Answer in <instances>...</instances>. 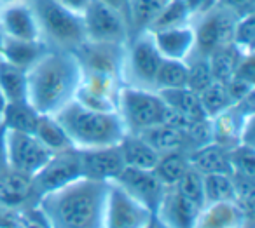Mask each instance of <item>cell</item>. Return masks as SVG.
<instances>
[{
	"mask_svg": "<svg viewBox=\"0 0 255 228\" xmlns=\"http://www.w3.org/2000/svg\"><path fill=\"white\" fill-rule=\"evenodd\" d=\"M124 165L138 169H154L159 160V153L143 141L138 134H126L119 143Z\"/></svg>",
	"mask_w": 255,
	"mask_h": 228,
	"instance_id": "603a6c76",
	"label": "cell"
},
{
	"mask_svg": "<svg viewBox=\"0 0 255 228\" xmlns=\"http://www.w3.org/2000/svg\"><path fill=\"white\" fill-rule=\"evenodd\" d=\"M231 44L241 54H254L255 51V12L241 16L234 21Z\"/></svg>",
	"mask_w": 255,
	"mask_h": 228,
	"instance_id": "8d00e7d4",
	"label": "cell"
},
{
	"mask_svg": "<svg viewBox=\"0 0 255 228\" xmlns=\"http://www.w3.org/2000/svg\"><path fill=\"white\" fill-rule=\"evenodd\" d=\"M37 195L33 192L32 176L9 169L0 178V207L9 211H19L35 206Z\"/></svg>",
	"mask_w": 255,
	"mask_h": 228,
	"instance_id": "ac0fdd59",
	"label": "cell"
},
{
	"mask_svg": "<svg viewBox=\"0 0 255 228\" xmlns=\"http://www.w3.org/2000/svg\"><path fill=\"white\" fill-rule=\"evenodd\" d=\"M203 197H205V204L236 200L233 176L227 172L203 174Z\"/></svg>",
	"mask_w": 255,
	"mask_h": 228,
	"instance_id": "4dcf8cb0",
	"label": "cell"
},
{
	"mask_svg": "<svg viewBox=\"0 0 255 228\" xmlns=\"http://www.w3.org/2000/svg\"><path fill=\"white\" fill-rule=\"evenodd\" d=\"M81 18L82 28H84V40L126 44L129 39L126 18L119 11L100 0H91L88 7L82 11Z\"/></svg>",
	"mask_w": 255,
	"mask_h": 228,
	"instance_id": "52a82bcc",
	"label": "cell"
},
{
	"mask_svg": "<svg viewBox=\"0 0 255 228\" xmlns=\"http://www.w3.org/2000/svg\"><path fill=\"white\" fill-rule=\"evenodd\" d=\"M5 98H4V94H2V91H0V119H2V113H4V110H5Z\"/></svg>",
	"mask_w": 255,
	"mask_h": 228,
	"instance_id": "c3c4849f",
	"label": "cell"
},
{
	"mask_svg": "<svg viewBox=\"0 0 255 228\" xmlns=\"http://www.w3.org/2000/svg\"><path fill=\"white\" fill-rule=\"evenodd\" d=\"M58 2H60L61 5H65L67 9H70V11L77 12V14H82V11L88 7V4L91 0H58Z\"/></svg>",
	"mask_w": 255,
	"mask_h": 228,
	"instance_id": "f6af8a7d",
	"label": "cell"
},
{
	"mask_svg": "<svg viewBox=\"0 0 255 228\" xmlns=\"http://www.w3.org/2000/svg\"><path fill=\"white\" fill-rule=\"evenodd\" d=\"M7 2H16V0H2V4H7ZM0 4V5H2Z\"/></svg>",
	"mask_w": 255,
	"mask_h": 228,
	"instance_id": "681fc988",
	"label": "cell"
},
{
	"mask_svg": "<svg viewBox=\"0 0 255 228\" xmlns=\"http://www.w3.org/2000/svg\"><path fill=\"white\" fill-rule=\"evenodd\" d=\"M145 228H164V227H163V225L159 223V220H157L156 216H152V220L149 221V225H147Z\"/></svg>",
	"mask_w": 255,
	"mask_h": 228,
	"instance_id": "7dc6e473",
	"label": "cell"
},
{
	"mask_svg": "<svg viewBox=\"0 0 255 228\" xmlns=\"http://www.w3.org/2000/svg\"><path fill=\"white\" fill-rule=\"evenodd\" d=\"M189 164L199 174H215V172H227L231 174L229 167V148L220 147L217 143L203 145L194 148L187 153Z\"/></svg>",
	"mask_w": 255,
	"mask_h": 228,
	"instance_id": "ffe728a7",
	"label": "cell"
},
{
	"mask_svg": "<svg viewBox=\"0 0 255 228\" xmlns=\"http://www.w3.org/2000/svg\"><path fill=\"white\" fill-rule=\"evenodd\" d=\"M79 178H82V164L79 150L74 148V150L53 153L49 160L32 176V185L37 200L44 193L61 188V186L68 185Z\"/></svg>",
	"mask_w": 255,
	"mask_h": 228,
	"instance_id": "9c48e42d",
	"label": "cell"
},
{
	"mask_svg": "<svg viewBox=\"0 0 255 228\" xmlns=\"http://www.w3.org/2000/svg\"><path fill=\"white\" fill-rule=\"evenodd\" d=\"M0 228H19L18 211H9L0 207Z\"/></svg>",
	"mask_w": 255,
	"mask_h": 228,
	"instance_id": "7bdbcfd3",
	"label": "cell"
},
{
	"mask_svg": "<svg viewBox=\"0 0 255 228\" xmlns=\"http://www.w3.org/2000/svg\"><path fill=\"white\" fill-rule=\"evenodd\" d=\"M161 60L163 56L157 51L154 37L149 30L129 37L124 44L123 70H121L123 85L154 91V78Z\"/></svg>",
	"mask_w": 255,
	"mask_h": 228,
	"instance_id": "8992f818",
	"label": "cell"
},
{
	"mask_svg": "<svg viewBox=\"0 0 255 228\" xmlns=\"http://www.w3.org/2000/svg\"><path fill=\"white\" fill-rule=\"evenodd\" d=\"M47 47L40 40H19L4 35V44L0 51V58L7 63L14 65L23 70H28L44 53Z\"/></svg>",
	"mask_w": 255,
	"mask_h": 228,
	"instance_id": "44dd1931",
	"label": "cell"
},
{
	"mask_svg": "<svg viewBox=\"0 0 255 228\" xmlns=\"http://www.w3.org/2000/svg\"><path fill=\"white\" fill-rule=\"evenodd\" d=\"M82 70L72 51L46 49L26 70V101L40 115H54L74 101Z\"/></svg>",
	"mask_w": 255,
	"mask_h": 228,
	"instance_id": "7a4b0ae2",
	"label": "cell"
},
{
	"mask_svg": "<svg viewBox=\"0 0 255 228\" xmlns=\"http://www.w3.org/2000/svg\"><path fill=\"white\" fill-rule=\"evenodd\" d=\"M191 21H192V14L189 11L187 4H185V0H166L163 4V7H161L159 14L154 19L149 32L187 25Z\"/></svg>",
	"mask_w": 255,
	"mask_h": 228,
	"instance_id": "d6a6232c",
	"label": "cell"
},
{
	"mask_svg": "<svg viewBox=\"0 0 255 228\" xmlns=\"http://www.w3.org/2000/svg\"><path fill=\"white\" fill-rule=\"evenodd\" d=\"M154 213L128 195L119 185L109 181L103 228H145Z\"/></svg>",
	"mask_w": 255,
	"mask_h": 228,
	"instance_id": "30bf717a",
	"label": "cell"
},
{
	"mask_svg": "<svg viewBox=\"0 0 255 228\" xmlns=\"http://www.w3.org/2000/svg\"><path fill=\"white\" fill-rule=\"evenodd\" d=\"M150 33H152L156 47L163 58L185 61L194 53L196 39H194L192 23L180 25V26H171V28L154 30Z\"/></svg>",
	"mask_w": 255,
	"mask_h": 228,
	"instance_id": "d6986e66",
	"label": "cell"
},
{
	"mask_svg": "<svg viewBox=\"0 0 255 228\" xmlns=\"http://www.w3.org/2000/svg\"><path fill=\"white\" fill-rule=\"evenodd\" d=\"M39 117L40 113L28 101H14L5 105V110L2 113L0 122L4 124V127L9 131H19V133L33 134V129H35Z\"/></svg>",
	"mask_w": 255,
	"mask_h": 228,
	"instance_id": "4316f807",
	"label": "cell"
},
{
	"mask_svg": "<svg viewBox=\"0 0 255 228\" xmlns=\"http://www.w3.org/2000/svg\"><path fill=\"white\" fill-rule=\"evenodd\" d=\"M84 178L98 179V181H112L124 169V158L119 145L112 147L89 148L79 150Z\"/></svg>",
	"mask_w": 255,
	"mask_h": 228,
	"instance_id": "2e32d148",
	"label": "cell"
},
{
	"mask_svg": "<svg viewBox=\"0 0 255 228\" xmlns=\"http://www.w3.org/2000/svg\"><path fill=\"white\" fill-rule=\"evenodd\" d=\"M39 26L40 42L47 49L75 51L84 42L81 14L61 5L58 0H26Z\"/></svg>",
	"mask_w": 255,
	"mask_h": 228,
	"instance_id": "277c9868",
	"label": "cell"
},
{
	"mask_svg": "<svg viewBox=\"0 0 255 228\" xmlns=\"http://www.w3.org/2000/svg\"><path fill=\"white\" fill-rule=\"evenodd\" d=\"M175 188L191 202H194L198 207L205 206V197H203V174H199L196 169L189 167L185 174L178 179Z\"/></svg>",
	"mask_w": 255,
	"mask_h": 228,
	"instance_id": "74e56055",
	"label": "cell"
},
{
	"mask_svg": "<svg viewBox=\"0 0 255 228\" xmlns=\"http://www.w3.org/2000/svg\"><path fill=\"white\" fill-rule=\"evenodd\" d=\"M198 96H199V101H201L203 110H205V115L208 119H212L217 113L224 112V110L233 105V99L229 96L226 82H219V80L210 82L201 92H198Z\"/></svg>",
	"mask_w": 255,
	"mask_h": 228,
	"instance_id": "836d02e7",
	"label": "cell"
},
{
	"mask_svg": "<svg viewBox=\"0 0 255 228\" xmlns=\"http://www.w3.org/2000/svg\"><path fill=\"white\" fill-rule=\"evenodd\" d=\"M33 136L51 152V153H60V152L74 150L70 138L67 136L65 129L60 126L53 115H40L37 120V126L33 129Z\"/></svg>",
	"mask_w": 255,
	"mask_h": 228,
	"instance_id": "484cf974",
	"label": "cell"
},
{
	"mask_svg": "<svg viewBox=\"0 0 255 228\" xmlns=\"http://www.w3.org/2000/svg\"><path fill=\"white\" fill-rule=\"evenodd\" d=\"M53 117L65 129L75 150L119 145L128 134L117 112H98L77 101H70Z\"/></svg>",
	"mask_w": 255,
	"mask_h": 228,
	"instance_id": "3957f363",
	"label": "cell"
},
{
	"mask_svg": "<svg viewBox=\"0 0 255 228\" xmlns=\"http://www.w3.org/2000/svg\"><path fill=\"white\" fill-rule=\"evenodd\" d=\"M166 108L161 94L152 89L123 85L117 94V113L128 134H140L156 124H163Z\"/></svg>",
	"mask_w": 255,
	"mask_h": 228,
	"instance_id": "5b68a950",
	"label": "cell"
},
{
	"mask_svg": "<svg viewBox=\"0 0 255 228\" xmlns=\"http://www.w3.org/2000/svg\"><path fill=\"white\" fill-rule=\"evenodd\" d=\"M178 87H187V63L163 58L154 78V91H168Z\"/></svg>",
	"mask_w": 255,
	"mask_h": 228,
	"instance_id": "f1b7e54d",
	"label": "cell"
},
{
	"mask_svg": "<svg viewBox=\"0 0 255 228\" xmlns=\"http://www.w3.org/2000/svg\"><path fill=\"white\" fill-rule=\"evenodd\" d=\"M164 2L166 0H128L126 21L129 37L150 30Z\"/></svg>",
	"mask_w": 255,
	"mask_h": 228,
	"instance_id": "d4e9b609",
	"label": "cell"
},
{
	"mask_svg": "<svg viewBox=\"0 0 255 228\" xmlns=\"http://www.w3.org/2000/svg\"><path fill=\"white\" fill-rule=\"evenodd\" d=\"M199 209L201 207L185 199L175 186H168L154 211V216L164 228H194Z\"/></svg>",
	"mask_w": 255,
	"mask_h": 228,
	"instance_id": "9a60e30c",
	"label": "cell"
},
{
	"mask_svg": "<svg viewBox=\"0 0 255 228\" xmlns=\"http://www.w3.org/2000/svg\"><path fill=\"white\" fill-rule=\"evenodd\" d=\"M0 91L5 103L26 101V70L0 60Z\"/></svg>",
	"mask_w": 255,
	"mask_h": 228,
	"instance_id": "83f0119b",
	"label": "cell"
},
{
	"mask_svg": "<svg viewBox=\"0 0 255 228\" xmlns=\"http://www.w3.org/2000/svg\"><path fill=\"white\" fill-rule=\"evenodd\" d=\"M194 228H255L254 211H247L236 200L205 204Z\"/></svg>",
	"mask_w": 255,
	"mask_h": 228,
	"instance_id": "5bb4252c",
	"label": "cell"
},
{
	"mask_svg": "<svg viewBox=\"0 0 255 228\" xmlns=\"http://www.w3.org/2000/svg\"><path fill=\"white\" fill-rule=\"evenodd\" d=\"M112 183L119 185L128 195H131L152 213L156 211L164 190L168 188L161 183L154 169H138L129 165H124V169L116 176V179H112Z\"/></svg>",
	"mask_w": 255,
	"mask_h": 228,
	"instance_id": "7c38bea8",
	"label": "cell"
},
{
	"mask_svg": "<svg viewBox=\"0 0 255 228\" xmlns=\"http://www.w3.org/2000/svg\"><path fill=\"white\" fill-rule=\"evenodd\" d=\"M100 2H103V4L110 5V7H114L116 11H119L121 14L126 18V12H128V0H100Z\"/></svg>",
	"mask_w": 255,
	"mask_h": 228,
	"instance_id": "bcb514c9",
	"label": "cell"
},
{
	"mask_svg": "<svg viewBox=\"0 0 255 228\" xmlns=\"http://www.w3.org/2000/svg\"><path fill=\"white\" fill-rule=\"evenodd\" d=\"M189 167L191 164L185 152H170V153L159 155L154 172L164 186H175Z\"/></svg>",
	"mask_w": 255,
	"mask_h": 228,
	"instance_id": "f546056e",
	"label": "cell"
},
{
	"mask_svg": "<svg viewBox=\"0 0 255 228\" xmlns=\"http://www.w3.org/2000/svg\"><path fill=\"white\" fill-rule=\"evenodd\" d=\"M143 141L150 145L157 153H170V152H185L187 153V140L180 129L170 124H156L138 134Z\"/></svg>",
	"mask_w": 255,
	"mask_h": 228,
	"instance_id": "7402d4cb",
	"label": "cell"
},
{
	"mask_svg": "<svg viewBox=\"0 0 255 228\" xmlns=\"http://www.w3.org/2000/svg\"><path fill=\"white\" fill-rule=\"evenodd\" d=\"M255 147L236 145L229 148V167L231 176L255 179Z\"/></svg>",
	"mask_w": 255,
	"mask_h": 228,
	"instance_id": "d590c367",
	"label": "cell"
},
{
	"mask_svg": "<svg viewBox=\"0 0 255 228\" xmlns=\"http://www.w3.org/2000/svg\"><path fill=\"white\" fill-rule=\"evenodd\" d=\"M0 30L11 39L40 40L35 16L26 0H16L0 5Z\"/></svg>",
	"mask_w": 255,
	"mask_h": 228,
	"instance_id": "e0dca14e",
	"label": "cell"
},
{
	"mask_svg": "<svg viewBox=\"0 0 255 228\" xmlns=\"http://www.w3.org/2000/svg\"><path fill=\"white\" fill-rule=\"evenodd\" d=\"M241 56H245V54H241L233 44L220 47L215 53L210 54L208 61H210V68H212L213 80H219V82L231 80Z\"/></svg>",
	"mask_w": 255,
	"mask_h": 228,
	"instance_id": "1f68e13d",
	"label": "cell"
},
{
	"mask_svg": "<svg viewBox=\"0 0 255 228\" xmlns=\"http://www.w3.org/2000/svg\"><path fill=\"white\" fill-rule=\"evenodd\" d=\"M236 19V16H233L219 4L205 14L196 16L191 21L196 39L194 53L201 56H210L220 47L229 46Z\"/></svg>",
	"mask_w": 255,
	"mask_h": 228,
	"instance_id": "ba28073f",
	"label": "cell"
},
{
	"mask_svg": "<svg viewBox=\"0 0 255 228\" xmlns=\"http://www.w3.org/2000/svg\"><path fill=\"white\" fill-rule=\"evenodd\" d=\"M109 181L79 178L37 200L51 228H103Z\"/></svg>",
	"mask_w": 255,
	"mask_h": 228,
	"instance_id": "6da1fadb",
	"label": "cell"
},
{
	"mask_svg": "<svg viewBox=\"0 0 255 228\" xmlns=\"http://www.w3.org/2000/svg\"><path fill=\"white\" fill-rule=\"evenodd\" d=\"M0 4H2V0H0Z\"/></svg>",
	"mask_w": 255,
	"mask_h": 228,
	"instance_id": "f907efd6",
	"label": "cell"
},
{
	"mask_svg": "<svg viewBox=\"0 0 255 228\" xmlns=\"http://www.w3.org/2000/svg\"><path fill=\"white\" fill-rule=\"evenodd\" d=\"M5 153L9 169L33 176L53 153L32 133L5 129Z\"/></svg>",
	"mask_w": 255,
	"mask_h": 228,
	"instance_id": "8fae6325",
	"label": "cell"
},
{
	"mask_svg": "<svg viewBox=\"0 0 255 228\" xmlns=\"http://www.w3.org/2000/svg\"><path fill=\"white\" fill-rule=\"evenodd\" d=\"M163 98V101L175 110L177 113L184 115L185 119L198 122V120H205L208 117L205 115V110L199 101V96L189 87H178V89H168V91H157Z\"/></svg>",
	"mask_w": 255,
	"mask_h": 228,
	"instance_id": "cb8c5ba5",
	"label": "cell"
},
{
	"mask_svg": "<svg viewBox=\"0 0 255 228\" xmlns=\"http://www.w3.org/2000/svg\"><path fill=\"white\" fill-rule=\"evenodd\" d=\"M18 223L19 228H51L46 218L42 216L37 206H30L18 211Z\"/></svg>",
	"mask_w": 255,
	"mask_h": 228,
	"instance_id": "ab89813d",
	"label": "cell"
},
{
	"mask_svg": "<svg viewBox=\"0 0 255 228\" xmlns=\"http://www.w3.org/2000/svg\"><path fill=\"white\" fill-rule=\"evenodd\" d=\"M74 101H77L79 105L86 106V108L98 110V112H117V99L95 92L84 85H79Z\"/></svg>",
	"mask_w": 255,
	"mask_h": 228,
	"instance_id": "f35d334b",
	"label": "cell"
},
{
	"mask_svg": "<svg viewBox=\"0 0 255 228\" xmlns=\"http://www.w3.org/2000/svg\"><path fill=\"white\" fill-rule=\"evenodd\" d=\"M185 63H187V87L198 94L210 82H213L208 56H201V54L192 53L185 60Z\"/></svg>",
	"mask_w": 255,
	"mask_h": 228,
	"instance_id": "e575fe53",
	"label": "cell"
},
{
	"mask_svg": "<svg viewBox=\"0 0 255 228\" xmlns=\"http://www.w3.org/2000/svg\"><path fill=\"white\" fill-rule=\"evenodd\" d=\"M185 4H187L189 11L192 14V19L196 16H201L205 12H208L210 9H213L217 4H219V0H185Z\"/></svg>",
	"mask_w": 255,
	"mask_h": 228,
	"instance_id": "b9f144b4",
	"label": "cell"
},
{
	"mask_svg": "<svg viewBox=\"0 0 255 228\" xmlns=\"http://www.w3.org/2000/svg\"><path fill=\"white\" fill-rule=\"evenodd\" d=\"M81 65L82 72H96V74L116 75L121 78L123 70L124 44L93 42L84 40L75 51H72ZM123 80V78H121Z\"/></svg>",
	"mask_w": 255,
	"mask_h": 228,
	"instance_id": "4fadbf2b",
	"label": "cell"
},
{
	"mask_svg": "<svg viewBox=\"0 0 255 228\" xmlns=\"http://www.w3.org/2000/svg\"><path fill=\"white\" fill-rule=\"evenodd\" d=\"M219 5L227 9L236 18L255 12V0H219Z\"/></svg>",
	"mask_w": 255,
	"mask_h": 228,
	"instance_id": "60d3db41",
	"label": "cell"
},
{
	"mask_svg": "<svg viewBox=\"0 0 255 228\" xmlns=\"http://www.w3.org/2000/svg\"><path fill=\"white\" fill-rule=\"evenodd\" d=\"M9 171L7 153H5V127L0 122V178Z\"/></svg>",
	"mask_w": 255,
	"mask_h": 228,
	"instance_id": "ee69618b",
	"label": "cell"
}]
</instances>
